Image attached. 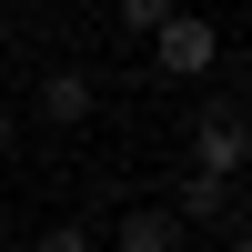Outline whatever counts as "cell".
<instances>
[{"label": "cell", "instance_id": "8", "mask_svg": "<svg viewBox=\"0 0 252 252\" xmlns=\"http://www.w3.org/2000/svg\"><path fill=\"white\" fill-rule=\"evenodd\" d=\"M0 152H20V111H10V101H0Z\"/></svg>", "mask_w": 252, "mask_h": 252}, {"label": "cell", "instance_id": "6", "mask_svg": "<svg viewBox=\"0 0 252 252\" xmlns=\"http://www.w3.org/2000/svg\"><path fill=\"white\" fill-rule=\"evenodd\" d=\"M172 10H182V0H121V31H131V40H152Z\"/></svg>", "mask_w": 252, "mask_h": 252}, {"label": "cell", "instance_id": "9", "mask_svg": "<svg viewBox=\"0 0 252 252\" xmlns=\"http://www.w3.org/2000/svg\"><path fill=\"white\" fill-rule=\"evenodd\" d=\"M0 252H31V242H0Z\"/></svg>", "mask_w": 252, "mask_h": 252}, {"label": "cell", "instance_id": "4", "mask_svg": "<svg viewBox=\"0 0 252 252\" xmlns=\"http://www.w3.org/2000/svg\"><path fill=\"white\" fill-rule=\"evenodd\" d=\"M111 252H192V232L161 202H131V212H111Z\"/></svg>", "mask_w": 252, "mask_h": 252}, {"label": "cell", "instance_id": "10", "mask_svg": "<svg viewBox=\"0 0 252 252\" xmlns=\"http://www.w3.org/2000/svg\"><path fill=\"white\" fill-rule=\"evenodd\" d=\"M232 252H242V242H232Z\"/></svg>", "mask_w": 252, "mask_h": 252}, {"label": "cell", "instance_id": "2", "mask_svg": "<svg viewBox=\"0 0 252 252\" xmlns=\"http://www.w3.org/2000/svg\"><path fill=\"white\" fill-rule=\"evenodd\" d=\"M152 71H161V81H202V71H222V31H212L202 10H172V20L152 31Z\"/></svg>", "mask_w": 252, "mask_h": 252}, {"label": "cell", "instance_id": "5", "mask_svg": "<svg viewBox=\"0 0 252 252\" xmlns=\"http://www.w3.org/2000/svg\"><path fill=\"white\" fill-rule=\"evenodd\" d=\"M91 71H40V91H31V111L51 121V131H81V121H91Z\"/></svg>", "mask_w": 252, "mask_h": 252}, {"label": "cell", "instance_id": "7", "mask_svg": "<svg viewBox=\"0 0 252 252\" xmlns=\"http://www.w3.org/2000/svg\"><path fill=\"white\" fill-rule=\"evenodd\" d=\"M31 252H101V242H91V222H51V232H40Z\"/></svg>", "mask_w": 252, "mask_h": 252}, {"label": "cell", "instance_id": "1", "mask_svg": "<svg viewBox=\"0 0 252 252\" xmlns=\"http://www.w3.org/2000/svg\"><path fill=\"white\" fill-rule=\"evenodd\" d=\"M182 141H192V172H222V182H242V152H252V131H242V101H202L192 121H182Z\"/></svg>", "mask_w": 252, "mask_h": 252}, {"label": "cell", "instance_id": "3", "mask_svg": "<svg viewBox=\"0 0 252 252\" xmlns=\"http://www.w3.org/2000/svg\"><path fill=\"white\" fill-rule=\"evenodd\" d=\"M161 212H172V222H222V232H232V222H242V182L192 172V161H182V182H172V202H161Z\"/></svg>", "mask_w": 252, "mask_h": 252}]
</instances>
